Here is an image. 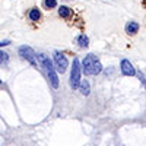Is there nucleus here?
<instances>
[{"mask_svg": "<svg viewBox=\"0 0 146 146\" xmlns=\"http://www.w3.org/2000/svg\"><path fill=\"white\" fill-rule=\"evenodd\" d=\"M76 41H78V44H79V47H80V48H86V47L89 45V40H88V36L85 35V34L79 35Z\"/></svg>", "mask_w": 146, "mask_h": 146, "instance_id": "9d476101", "label": "nucleus"}, {"mask_svg": "<svg viewBox=\"0 0 146 146\" xmlns=\"http://www.w3.org/2000/svg\"><path fill=\"white\" fill-rule=\"evenodd\" d=\"M54 63H56V67L60 73H64L67 70V66H69V62H67V58L63 53H60V51H56L54 54Z\"/></svg>", "mask_w": 146, "mask_h": 146, "instance_id": "39448f33", "label": "nucleus"}, {"mask_svg": "<svg viewBox=\"0 0 146 146\" xmlns=\"http://www.w3.org/2000/svg\"><path fill=\"white\" fill-rule=\"evenodd\" d=\"M19 54L22 56V58H25L27 62H29L32 66H36V58H35L36 56H35V51L31 47H28V45L19 47Z\"/></svg>", "mask_w": 146, "mask_h": 146, "instance_id": "20e7f679", "label": "nucleus"}, {"mask_svg": "<svg viewBox=\"0 0 146 146\" xmlns=\"http://www.w3.org/2000/svg\"><path fill=\"white\" fill-rule=\"evenodd\" d=\"M40 18H41V13H40V10L38 9H31L29 10V19L31 21H34V22H36V21H40Z\"/></svg>", "mask_w": 146, "mask_h": 146, "instance_id": "9b49d317", "label": "nucleus"}, {"mask_svg": "<svg viewBox=\"0 0 146 146\" xmlns=\"http://www.w3.org/2000/svg\"><path fill=\"white\" fill-rule=\"evenodd\" d=\"M139 31V23L136 22H127V25H126V32L127 34H136Z\"/></svg>", "mask_w": 146, "mask_h": 146, "instance_id": "0eeeda50", "label": "nucleus"}, {"mask_svg": "<svg viewBox=\"0 0 146 146\" xmlns=\"http://www.w3.org/2000/svg\"><path fill=\"white\" fill-rule=\"evenodd\" d=\"M7 60H9L7 54L3 53V51H0V64H6V63H7Z\"/></svg>", "mask_w": 146, "mask_h": 146, "instance_id": "ddd939ff", "label": "nucleus"}, {"mask_svg": "<svg viewBox=\"0 0 146 146\" xmlns=\"http://www.w3.org/2000/svg\"><path fill=\"white\" fill-rule=\"evenodd\" d=\"M58 15L62 16V18H64V19H69L72 16V9L67 7V6H62V7L58 9Z\"/></svg>", "mask_w": 146, "mask_h": 146, "instance_id": "1a4fd4ad", "label": "nucleus"}, {"mask_svg": "<svg viewBox=\"0 0 146 146\" xmlns=\"http://www.w3.org/2000/svg\"><path fill=\"white\" fill-rule=\"evenodd\" d=\"M120 69H121V73L126 76H135L136 75V70H135V66L131 64V62L129 60H121V64H120Z\"/></svg>", "mask_w": 146, "mask_h": 146, "instance_id": "423d86ee", "label": "nucleus"}, {"mask_svg": "<svg viewBox=\"0 0 146 146\" xmlns=\"http://www.w3.org/2000/svg\"><path fill=\"white\" fill-rule=\"evenodd\" d=\"M38 62H40V64L42 66V69L45 70L48 79H50L51 86H53L54 89H57V88H58V78H57V75H56V70H54V66H53V63H51V60L48 58L45 54H40V56H38Z\"/></svg>", "mask_w": 146, "mask_h": 146, "instance_id": "f257e3e1", "label": "nucleus"}, {"mask_svg": "<svg viewBox=\"0 0 146 146\" xmlns=\"http://www.w3.org/2000/svg\"><path fill=\"white\" fill-rule=\"evenodd\" d=\"M80 73H82L80 63H79L78 58H75V60H73L72 73H70V86L73 89H78V86H79V83H80Z\"/></svg>", "mask_w": 146, "mask_h": 146, "instance_id": "7ed1b4c3", "label": "nucleus"}, {"mask_svg": "<svg viewBox=\"0 0 146 146\" xmlns=\"http://www.w3.org/2000/svg\"><path fill=\"white\" fill-rule=\"evenodd\" d=\"M79 89H80V94L82 95H89V82L88 80H80V83H79V86H78Z\"/></svg>", "mask_w": 146, "mask_h": 146, "instance_id": "6e6552de", "label": "nucleus"}, {"mask_svg": "<svg viewBox=\"0 0 146 146\" xmlns=\"http://www.w3.org/2000/svg\"><path fill=\"white\" fill-rule=\"evenodd\" d=\"M10 44V40H5V41H0V47H5V45H9Z\"/></svg>", "mask_w": 146, "mask_h": 146, "instance_id": "4468645a", "label": "nucleus"}, {"mask_svg": "<svg viewBox=\"0 0 146 146\" xmlns=\"http://www.w3.org/2000/svg\"><path fill=\"white\" fill-rule=\"evenodd\" d=\"M44 5L47 9H53L57 6V0H44Z\"/></svg>", "mask_w": 146, "mask_h": 146, "instance_id": "f8f14e48", "label": "nucleus"}, {"mask_svg": "<svg viewBox=\"0 0 146 146\" xmlns=\"http://www.w3.org/2000/svg\"><path fill=\"white\" fill-rule=\"evenodd\" d=\"M80 69H83L85 75H98L102 70V66L98 62V58H96L95 54H88L83 58V64Z\"/></svg>", "mask_w": 146, "mask_h": 146, "instance_id": "f03ea898", "label": "nucleus"}]
</instances>
